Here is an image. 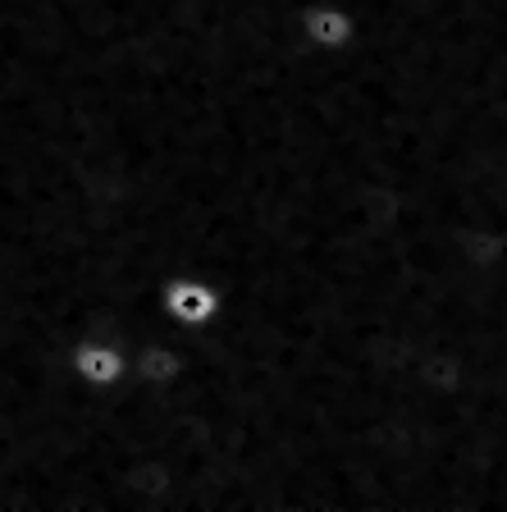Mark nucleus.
<instances>
[{
    "label": "nucleus",
    "mask_w": 507,
    "mask_h": 512,
    "mask_svg": "<svg viewBox=\"0 0 507 512\" xmlns=\"http://www.w3.org/2000/svg\"><path fill=\"white\" fill-rule=\"evenodd\" d=\"M69 375L92 394H110L133 380V348L106 330H87L69 343Z\"/></svg>",
    "instance_id": "obj_1"
},
{
    "label": "nucleus",
    "mask_w": 507,
    "mask_h": 512,
    "mask_svg": "<svg viewBox=\"0 0 507 512\" xmlns=\"http://www.w3.org/2000/svg\"><path fill=\"white\" fill-rule=\"evenodd\" d=\"M160 311L174 330H211L215 320L224 316V293L211 275H197V270H179L169 275L156 293Z\"/></svg>",
    "instance_id": "obj_2"
},
{
    "label": "nucleus",
    "mask_w": 507,
    "mask_h": 512,
    "mask_svg": "<svg viewBox=\"0 0 507 512\" xmlns=\"http://www.w3.org/2000/svg\"><path fill=\"white\" fill-rule=\"evenodd\" d=\"M293 28L311 51L325 55H343L361 42V19L348 0H302L293 14Z\"/></svg>",
    "instance_id": "obj_3"
},
{
    "label": "nucleus",
    "mask_w": 507,
    "mask_h": 512,
    "mask_svg": "<svg viewBox=\"0 0 507 512\" xmlns=\"http://www.w3.org/2000/svg\"><path fill=\"white\" fill-rule=\"evenodd\" d=\"M183 375H188V348L179 339H147L142 348H133V380L124 389L133 394H169L179 389Z\"/></svg>",
    "instance_id": "obj_4"
}]
</instances>
